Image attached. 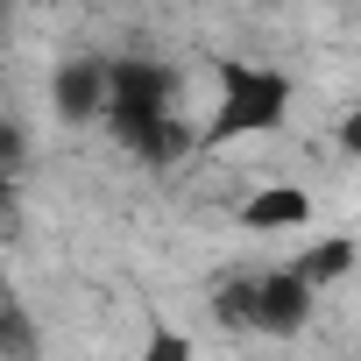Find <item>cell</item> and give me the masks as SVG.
Segmentation results:
<instances>
[{
  "label": "cell",
  "mask_w": 361,
  "mask_h": 361,
  "mask_svg": "<svg viewBox=\"0 0 361 361\" xmlns=\"http://www.w3.org/2000/svg\"><path fill=\"white\" fill-rule=\"evenodd\" d=\"M99 128L149 170H170L185 149H199V128H185L177 106V71L163 57H114V99Z\"/></svg>",
  "instance_id": "obj_1"
},
{
  "label": "cell",
  "mask_w": 361,
  "mask_h": 361,
  "mask_svg": "<svg viewBox=\"0 0 361 361\" xmlns=\"http://www.w3.org/2000/svg\"><path fill=\"white\" fill-rule=\"evenodd\" d=\"M213 85H220V106L206 114L199 128V149H234V142H269L290 128L298 114V78L283 64H262V57H206Z\"/></svg>",
  "instance_id": "obj_2"
},
{
  "label": "cell",
  "mask_w": 361,
  "mask_h": 361,
  "mask_svg": "<svg viewBox=\"0 0 361 361\" xmlns=\"http://www.w3.org/2000/svg\"><path fill=\"white\" fill-rule=\"evenodd\" d=\"M319 312V290H305L283 269H227L213 283V319L227 333H255V340H298Z\"/></svg>",
  "instance_id": "obj_3"
},
{
  "label": "cell",
  "mask_w": 361,
  "mask_h": 361,
  "mask_svg": "<svg viewBox=\"0 0 361 361\" xmlns=\"http://www.w3.org/2000/svg\"><path fill=\"white\" fill-rule=\"evenodd\" d=\"M106 99H114V57L99 50H71L50 64V114L64 128H92L106 121Z\"/></svg>",
  "instance_id": "obj_4"
},
{
  "label": "cell",
  "mask_w": 361,
  "mask_h": 361,
  "mask_svg": "<svg viewBox=\"0 0 361 361\" xmlns=\"http://www.w3.org/2000/svg\"><path fill=\"white\" fill-rule=\"evenodd\" d=\"M234 227H248V234H298V227H312V192L305 185H255L234 206Z\"/></svg>",
  "instance_id": "obj_5"
},
{
  "label": "cell",
  "mask_w": 361,
  "mask_h": 361,
  "mask_svg": "<svg viewBox=\"0 0 361 361\" xmlns=\"http://www.w3.org/2000/svg\"><path fill=\"white\" fill-rule=\"evenodd\" d=\"M361 269V241L354 234H319L298 262H290V276L305 283V290H333V283H347Z\"/></svg>",
  "instance_id": "obj_6"
},
{
  "label": "cell",
  "mask_w": 361,
  "mask_h": 361,
  "mask_svg": "<svg viewBox=\"0 0 361 361\" xmlns=\"http://www.w3.org/2000/svg\"><path fill=\"white\" fill-rule=\"evenodd\" d=\"M0 361H43V326L15 290H0Z\"/></svg>",
  "instance_id": "obj_7"
},
{
  "label": "cell",
  "mask_w": 361,
  "mask_h": 361,
  "mask_svg": "<svg viewBox=\"0 0 361 361\" xmlns=\"http://www.w3.org/2000/svg\"><path fill=\"white\" fill-rule=\"evenodd\" d=\"M142 361H199V354H192V333H177V326H149Z\"/></svg>",
  "instance_id": "obj_8"
},
{
  "label": "cell",
  "mask_w": 361,
  "mask_h": 361,
  "mask_svg": "<svg viewBox=\"0 0 361 361\" xmlns=\"http://www.w3.org/2000/svg\"><path fill=\"white\" fill-rule=\"evenodd\" d=\"M22 163H29V128L0 114V177H22Z\"/></svg>",
  "instance_id": "obj_9"
},
{
  "label": "cell",
  "mask_w": 361,
  "mask_h": 361,
  "mask_svg": "<svg viewBox=\"0 0 361 361\" xmlns=\"http://www.w3.org/2000/svg\"><path fill=\"white\" fill-rule=\"evenodd\" d=\"M333 149H340V156H354V163H361V99H354V106H347V114H340V121H333Z\"/></svg>",
  "instance_id": "obj_10"
},
{
  "label": "cell",
  "mask_w": 361,
  "mask_h": 361,
  "mask_svg": "<svg viewBox=\"0 0 361 361\" xmlns=\"http://www.w3.org/2000/svg\"><path fill=\"white\" fill-rule=\"evenodd\" d=\"M8 185H15V177H0V206H8Z\"/></svg>",
  "instance_id": "obj_11"
},
{
  "label": "cell",
  "mask_w": 361,
  "mask_h": 361,
  "mask_svg": "<svg viewBox=\"0 0 361 361\" xmlns=\"http://www.w3.org/2000/svg\"><path fill=\"white\" fill-rule=\"evenodd\" d=\"M0 36H8V15H0Z\"/></svg>",
  "instance_id": "obj_12"
}]
</instances>
